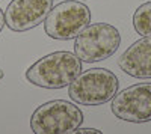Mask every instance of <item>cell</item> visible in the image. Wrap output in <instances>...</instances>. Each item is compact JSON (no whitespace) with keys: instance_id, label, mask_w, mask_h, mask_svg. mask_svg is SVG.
Here are the masks:
<instances>
[{"instance_id":"obj_1","label":"cell","mask_w":151,"mask_h":134,"mask_svg":"<svg viewBox=\"0 0 151 134\" xmlns=\"http://www.w3.org/2000/svg\"><path fill=\"white\" fill-rule=\"evenodd\" d=\"M82 72V60L73 51H55L36 62L26 71V78L42 89H62Z\"/></svg>"},{"instance_id":"obj_2","label":"cell","mask_w":151,"mask_h":134,"mask_svg":"<svg viewBox=\"0 0 151 134\" xmlns=\"http://www.w3.org/2000/svg\"><path fill=\"white\" fill-rule=\"evenodd\" d=\"M119 81L106 68H91L68 84V96L80 105H101L109 103L118 92Z\"/></svg>"},{"instance_id":"obj_3","label":"cell","mask_w":151,"mask_h":134,"mask_svg":"<svg viewBox=\"0 0 151 134\" xmlns=\"http://www.w3.org/2000/svg\"><path fill=\"white\" fill-rule=\"evenodd\" d=\"M121 44L119 30L109 23H94L76 36L74 53L82 62L95 63L116 53Z\"/></svg>"},{"instance_id":"obj_4","label":"cell","mask_w":151,"mask_h":134,"mask_svg":"<svg viewBox=\"0 0 151 134\" xmlns=\"http://www.w3.org/2000/svg\"><path fill=\"white\" fill-rule=\"evenodd\" d=\"M83 122V113L74 103L53 100L40 105L32 113L30 130L35 134H68Z\"/></svg>"},{"instance_id":"obj_5","label":"cell","mask_w":151,"mask_h":134,"mask_svg":"<svg viewBox=\"0 0 151 134\" xmlns=\"http://www.w3.org/2000/svg\"><path fill=\"white\" fill-rule=\"evenodd\" d=\"M91 23V11L79 0H65L50 9L44 20V30L53 39H74Z\"/></svg>"},{"instance_id":"obj_6","label":"cell","mask_w":151,"mask_h":134,"mask_svg":"<svg viewBox=\"0 0 151 134\" xmlns=\"http://www.w3.org/2000/svg\"><path fill=\"white\" fill-rule=\"evenodd\" d=\"M112 113L118 119L133 124L151 120V83H139L116 92L112 98Z\"/></svg>"},{"instance_id":"obj_7","label":"cell","mask_w":151,"mask_h":134,"mask_svg":"<svg viewBox=\"0 0 151 134\" xmlns=\"http://www.w3.org/2000/svg\"><path fill=\"white\" fill-rule=\"evenodd\" d=\"M53 0H12L5 9V23L12 32H26L44 23Z\"/></svg>"},{"instance_id":"obj_8","label":"cell","mask_w":151,"mask_h":134,"mask_svg":"<svg viewBox=\"0 0 151 134\" xmlns=\"http://www.w3.org/2000/svg\"><path fill=\"white\" fill-rule=\"evenodd\" d=\"M118 66L134 78H151V38L133 42L119 56Z\"/></svg>"},{"instance_id":"obj_9","label":"cell","mask_w":151,"mask_h":134,"mask_svg":"<svg viewBox=\"0 0 151 134\" xmlns=\"http://www.w3.org/2000/svg\"><path fill=\"white\" fill-rule=\"evenodd\" d=\"M133 27L141 36L151 38V0L142 3L133 14Z\"/></svg>"},{"instance_id":"obj_10","label":"cell","mask_w":151,"mask_h":134,"mask_svg":"<svg viewBox=\"0 0 151 134\" xmlns=\"http://www.w3.org/2000/svg\"><path fill=\"white\" fill-rule=\"evenodd\" d=\"M74 133H82V134H91V133H94V134H101V131H100V130H95V128H77V130H76Z\"/></svg>"},{"instance_id":"obj_11","label":"cell","mask_w":151,"mask_h":134,"mask_svg":"<svg viewBox=\"0 0 151 134\" xmlns=\"http://www.w3.org/2000/svg\"><path fill=\"white\" fill-rule=\"evenodd\" d=\"M5 26H6V23H5V12L2 11V8H0V33H2Z\"/></svg>"},{"instance_id":"obj_12","label":"cell","mask_w":151,"mask_h":134,"mask_svg":"<svg viewBox=\"0 0 151 134\" xmlns=\"http://www.w3.org/2000/svg\"><path fill=\"white\" fill-rule=\"evenodd\" d=\"M3 76H5V72H3L2 69H0V80H2V78H3Z\"/></svg>"}]
</instances>
